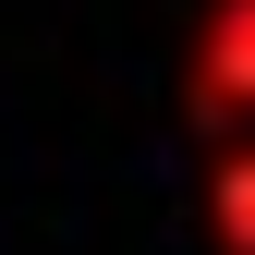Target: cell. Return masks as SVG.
I'll return each mask as SVG.
<instances>
[{
  "mask_svg": "<svg viewBox=\"0 0 255 255\" xmlns=\"http://www.w3.org/2000/svg\"><path fill=\"white\" fill-rule=\"evenodd\" d=\"M182 98L207 122H255V0H207L195 49H182Z\"/></svg>",
  "mask_w": 255,
  "mask_h": 255,
  "instance_id": "cell-1",
  "label": "cell"
},
{
  "mask_svg": "<svg viewBox=\"0 0 255 255\" xmlns=\"http://www.w3.org/2000/svg\"><path fill=\"white\" fill-rule=\"evenodd\" d=\"M207 243L219 255H255V134H231L219 170H207Z\"/></svg>",
  "mask_w": 255,
  "mask_h": 255,
  "instance_id": "cell-2",
  "label": "cell"
}]
</instances>
